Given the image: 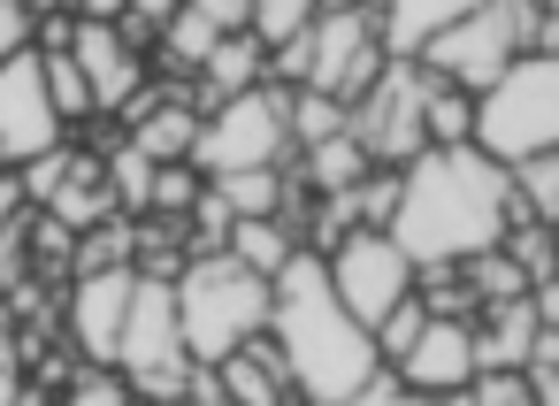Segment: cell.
<instances>
[{
    "instance_id": "obj_1",
    "label": "cell",
    "mask_w": 559,
    "mask_h": 406,
    "mask_svg": "<svg viewBox=\"0 0 559 406\" xmlns=\"http://www.w3.org/2000/svg\"><path fill=\"white\" fill-rule=\"evenodd\" d=\"M528 215L506 162H490L475 139L460 146H421L414 162H399V207H391V238L406 246L414 268H437V261H467L483 246L506 238V223Z\"/></svg>"
},
{
    "instance_id": "obj_2",
    "label": "cell",
    "mask_w": 559,
    "mask_h": 406,
    "mask_svg": "<svg viewBox=\"0 0 559 406\" xmlns=\"http://www.w3.org/2000/svg\"><path fill=\"white\" fill-rule=\"evenodd\" d=\"M269 337L284 353L292 391L314 398V406H353L360 375L383 360L376 337H368V322L345 314V299L330 291L322 253H307V246L269 276Z\"/></svg>"
},
{
    "instance_id": "obj_3",
    "label": "cell",
    "mask_w": 559,
    "mask_h": 406,
    "mask_svg": "<svg viewBox=\"0 0 559 406\" xmlns=\"http://www.w3.org/2000/svg\"><path fill=\"white\" fill-rule=\"evenodd\" d=\"M177 291V330L192 360H223L230 345H246L253 330H269V276L246 268L238 253H185V268L169 276Z\"/></svg>"
},
{
    "instance_id": "obj_4",
    "label": "cell",
    "mask_w": 559,
    "mask_h": 406,
    "mask_svg": "<svg viewBox=\"0 0 559 406\" xmlns=\"http://www.w3.org/2000/svg\"><path fill=\"white\" fill-rule=\"evenodd\" d=\"M467 139H475L490 162H521V154L559 146V55H513V62L475 93Z\"/></svg>"
},
{
    "instance_id": "obj_5",
    "label": "cell",
    "mask_w": 559,
    "mask_h": 406,
    "mask_svg": "<svg viewBox=\"0 0 559 406\" xmlns=\"http://www.w3.org/2000/svg\"><path fill=\"white\" fill-rule=\"evenodd\" d=\"M284 93L292 85H246V93H230V100H215L207 108V123L192 131V169L200 177H223V169H269V162H284L292 154V123H284Z\"/></svg>"
},
{
    "instance_id": "obj_6",
    "label": "cell",
    "mask_w": 559,
    "mask_h": 406,
    "mask_svg": "<svg viewBox=\"0 0 559 406\" xmlns=\"http://www.w3.org/2000/svg\"><path fill=\"white\" fill-rule=\"evenodd\" d=\"M521 24H528V0H475V9H460L452 24H437L414 62L460 93H483L513 55H521Z\"/></svg>"
},
{
    "instance_id": "obj_7",
    "label": "cell",
    "mask_w": 559,
    "mask_h": 406,
    "mask_svg": "<svg viewBox=\"0 0 559 406\" xmlns=\"http://www.w3.org/2000/svg\"><path fill=\"white\" fill-rule=\"evenodd\" d=\"M429 85L437 77L414 55H383V70L368 77V93L345 108V131L368 146V162H391L399 169V162H414L429 146V123H421L429 116Z\"/></svg>"
},
{
    "instance_id": "obj_8",
    "label": "cell",
    "mask_w": 559,
    "mask_h": 406,
    "mask_svg": "<svg viewBox=\"0 0 559 406\" xmlns=\"http://www.w3.org/2000/svg\"><path fill=\"white\" fill-rule=\"evenodd\" d=\"M307 62H299V85L330 93V100H360L368 77L383 70V32H376V9H360V0H337V9H314V24L299 32Z\"/></svg>"
},
{
    "instance_id": "obj_9",
    "label": "cell",
    "mask_w": 559,
    "mask_h": 406,
    "mask_svg": "<svg viewBox=\"0 0 559 406\" xmlns=\"http://www.w3.org/2000/svg\"><path fill=\"white\" fill-rule=\"evenodd\" d=\"M322 268H330V291L345 299V314H353V322H368V330H376V322H383V314L421 284V268L406 261V246H399L391 230H368V223H360V230H345V238L322 253Z\"/></svg>"
},
{
    "instance_id": "obj_10",
    "label": "cell",
    "mask_w": 559,
    "mask_h": 406,
    "mask_svg": "<svg viewBox=\"0 0 559 406\" xmlns=\"http://www.w3.org/2000/svg\"><path fill=\"white\" fill-rule=\"evenodd\" d=\"M116 368H123V383H139V375H177V368H185V330H177V291H169V276H139V284H131V307H123V330H116Z\"/></svg>"
},
{
    "instance_id": "obj_11",
    "label": "cell",
    "mask_w": 559,
    "mask_h": 406,
    "mask_svg": "<svg viewBox=\"0 0 559 406\" xmlns=\"http://www.w3.org/2000/svg\"><path fill=\"white\" fill-rule=\"evenodd\" d=\"M62 139V116H55V100H47V77H39V55L24 47V55H9L0 62V162H32L39 146H55Z\"/></svg>"
},
{
    "instance_id": "obj_12",
    "label": "cell",
    "mask_w": 559,
    "mask_h": 406,
    "mask_svg": "<svg viewBox=\"0 0 559 406\" xmlns=\"http://www.w3.org/2000/svg\"><path fill=\"white\" fill-rule=\"evenodd\" d=\"M391 368L406 375L414 398H460V383L475 375V322L467 314H429Z\"/></svg>"
},
{
    "instance_id": "obj_13",
    "label": "cell",
    "mask_w": 559,
    "mask_h": 406,
    "mask_svg": "<svg viewBox=\"0 0 559 406\" xmlns=\"http://www.w3.org/2000/svg\"><path fill=\"white\" fill-rule=\"evenodd\" d=\"M131 284L139 268H78L70 276V299H62V330L85 360H116V330H123V307H131Z\"/></svg>"
},
{
    "instance_id": "obj_14",
    "label": "cell",
    "mask_w": 559,
    "mask_h": 406,
    "mask_svg": "<svg viewBox=\"0 0 559 406\" xmlns=\"http://www.w3.org/2000/svg\"><path fill=\"white\" fill-rule=\"evenodd\" d=\"M70 55H78V70H85V85H93V108H100V116L123 108V100L146 85V47H131L123 24H85V16H70Z\"/></svg>"
},
{
    "instance_id": "obj_15",
    "label": "cell",
    "mask_w": 559,
    "mask_h": 406,
    "mask_svg": "<svg viewBox=\"0 0 559 406\" xmlns=\"http://www.w3.org/2000/svg\"><path fill=\"white\" fill-rule=\"evenodd\" d=\"M123 123H131V146L154 154V162H185L192 154V131H200V100L192 93H131L123 100Z\"/></svg>"
},
{
    "instance_id": "obj_16",
    "label": "cell",
    "mask_w": 559,
    "mask_h": 406,
    "mask_svg": "<svg viewBox=\"0 0 559 406\" xmlns=\"http://www.w3.org/2000/svg\"><path fill=\"white\" fill-rule=\"evenodd\" d=\"M215 368H223V398H230V406H284V398H299L269 330H253L246 345H230Z\"/></svg>"
},
{
    "instance_id": "obj_17",
    "label": "cell",
    "mask_w": 559,
    "mask_h": 406,
    "mask_svg": "<svg viewBox=\"0 0 559 406\" xmlns=\"http://www.w3.org/2000/svg\"><path fill=\"white\" fill-rule=\"evenodd\" d=\"M192 77H200V93H192V100H207V108H215V100H230V93H246V85H261V77H269V47H261L253 32H223Z\"/></svg>"
},
{
    "instance_id": "obj_18",
    "label": "cell",
    "mask_w": 559,
    "mask_h": 406,
    "mask_svg": "<svg viewBox=\"0 0 559 406\" xmlns=\"http://www.w3.org/2000/svg\"><path fill=\"white\" fill-rule=\"evenodd\" d=\"M62 230H85V223H100V215H116V192H108V169H100V154H70V169H62V184L39 200Z\"/></svg>"
},
{
    "instance_id": "obj_19",
    "label": "cell",
    "mask_w": 559,
    "mask_h": 406,
    "mask_svg": "<svg viewBox=\"0 0 559 406\" xmlns=\"http://www.w3.org/2000/svg\"><path fill=\"white\" fill-rule=\"evenodd\" d=\"M536 307H528V291L521 299H498V307H483V330H475V368H521L528 360V345H536Z\"/></svg>"
},
{
    "instance_id": "obj_20",
    "label": "cell",
    "mask_w": 559,
    "mask_h": 406,
    "mask_svg": "<svg viewBox=\"0 0 559 406\" xmlns=\"http://www.w3.org/2000/svg\"><path fill=\"white\" fill-rule=\"evenodd\" d=\"M223 253H238V261L261 268V276H276V268L299 253V223H292V215H238L230 238H223Z\"/></svg>"
},
{
    "instance_id": "obj_21",
    "label": "cell",
    "mask_w": 559,
    "mask_h": 406,
    "mask_svg": "<svg viewBox=\"0 0 559 406\" xmlns=\"http://www.w3.org/2000/svg\"><path fill=\"white\" fill-rule=\"evenodd\" d=\"M475 0H376V32H383V55H414L437 24H452Z\"/></svg>"
},
{
    "instance_id": "obj_22",
    "label": "cell",
    "mask_w": 559,
    "mask_h": 406,
    "mask_svg": "<svg viewBox=\"0 0 559 406\" xmlns=\"http://www.w3.org/2000/svg\"><path fill=\"white\" fill-rule=\"evenodd\" d=\"M368 169H376V162H368V146H360L353 131L299 146V177H307V192H353V184H360Z\"/></svg>"
},
{
    "instance_id": "obj_23",
    "label": "cell",
    "mask_w": 559,
    "mask_h": 406,
    "mask_svg": "<svg viewBox=\"0 0 559 406\" xmlns=\"http://www.w3.org/2000/svg\"><path fill=\"white\" fill-rule=\"evenodd\" d=\"M32 55H39V77H47V100H55L62 131L85 123V116H100V108H93V85H85V70H78L70 47H32Z\"/></svg>"
},
{
    "instance_id": "obj_24",
    "label": "cell",
    "mask_w": 559,
    "mask_h": 406,
    "mask_svg": "<svg viewBox=\"0 0 559 406\" xmlns=\"http://www.w3.org/2000/svg\"><path fill=\"white\" fill-rule=\"evenodd\" d=\"M154 39H162V62H169V70H185V77H192V70H200V62H207V47H215V39H223V32H215V24H207V16H192V9H185V0H177V9H169V16H162V24H154Z\"/></svg>"
},
{
    "instance_id": "obj_25",
    "label": "cell",
    "mask_w": 559,
    "mask_h": 406,
    "mask_svg": "<svg viewBox=\"0 0 559 406\" xmlns=\"http://www.w3.org/2000/svg\"><path fill=\"white\" fill-rule=\"evenodd\" d=\"M207 184L230 200V215H284V162H269V169H223Z\"/></svg>"
},
{
    "instance_id": "obj_26",
    "label": "cell",
    "mask_w": 559,
    "mask_h": 406,
    "mask_svg": "<svg viewBox=\"0 0 559 406\" xmlns=\"http://www.w3.org/2000/svg\"><path fill=\"white\" fill-rule=\"evenodd\" d=\"M506 177H513V192H521V207H528L536 223H559V146L506 162Z\"/></svg>"
},
{
    "instance_id": "obj_27",
    "label": "cell",
    "mask_w": 559,
    "mask_h": 406,
    "mask_svg": "<svg viewBox=\"0 0 559 406\" xmlns=\"http://www.w3.org/2000/svg\"><path fill=\"white\" fill-rule=\"evenodd\" d=\"M100 169H108V192H116V207H123V215H146V192H154V154H139V146L123 139V146H116Z\"/></svg>"
},
{
    "instance_id": "obj_28",
    "label": "cell",
    "mask_w": 559,
    "mask_h": 406,
    "mask_svg": "<svg viewBox=\"0 0 559 406\" xmlns=\"http://www.w3.org/2000/svg\"><path fill=\"white\" fill-rule=\"evenodd\" d=\"M467 116H475V93H460V85L437 77L429 85V116H421L429 123V146H460L467 139Z\"/></svg>"
},
{
    "instance_id": "obj_29",
    "label": "cell",
    "mask_w": 559,
    "mask_h": 406,
    "mask_svg": "<svg viewBox=\"0 0 559 406\" xmlns=\"http://www.w3.org/2000/svg\"><path fill=\"white\" fill-rule=\"evenodd\" d=\"M200 200V169L192 162H154V192H146V215H185Z\"/></svg>"
},
{
    "instance_id": "obj_30",
    "label": "cell",
    "mask_w": 559,
    "mask_h": 406,
    "mask_svg": "<svg viewBox=\"0 0 559 406\" xmlns=\"http://www.w3.org/2000/svg\"><path fill=\"white\" fill-rule=\"evenodd\" d=\"M460 398H475V406H536L528 398V368H475L460 383Z\"/></svg>"
},
{
    "instance_id": "obj_31",
    "label": "cell",
    "mask_w": 559,
    "mask_h": 406,
    "mask_svg": "<svg viewBox=\"0 0 559 406\" xmlns=\"http://www.w3.org/2000/svg\"><path fill=\"white\" fill-rule=\"evenodd\" d=\"M421 322H429V307H421V291H406V299H399L368 337H376V353H383V360H399V353L414 345V330H421Z\"/></svg>"
},
{
    "instance_id": "obj_32",
    "label": "cell",
    "mask_w": 559,
    "mask_h": 406,
    "mask_svg": "<svg viewBox=\"0 0 559 406\" xmlns=\"http://www.w3.org/2000/svg\"><path fill=\"white\" fill-rule=\"evenodd\" d=\"M32 276V238H24V215L0 223V291H16Z\"/></svg>"
},
{
    "instance_id": "obj_33",
    "label": "cell",
    "mask_w": 559,
    "mask_h": 406,
    "mask_svg": "<svg viewBox=\"0 0 559 406\" xmlns=\"http://www.w3.org/2000/svg\"><path fill=\"white\" fill-rule=\"evenodd\" d=\"M32 32H39V16L24 9V0H0V62L24 55V47H32Z\"/></svg>"
},
{
    "instance_id": "obj_34",
    "label": "cell",
    "mask_w": 559,
    "mask_h": 406,
    "mask_svg": "<svg viewBox=\"0 0 559 406\" xmlns=\"http://www.w3.org/2000/svg\"><path fill=\"white\" fill-rule=\"evenodd\" d=\"M192 16H207L215 32H246V0H185Z\"/></svg>"
},
{
    "instance_id": "obj_35",
    "label": "cell",
    "mask_w": 559,
    "mask_h": 406,
    "mask_svg": "<svg viewBox=\"0 0 559 406\" xmlns=\"http://www.w3.org/2000/svg\"><path fill=\"white\" fill-rule=\"evenodd\" d=\"M528 307H536V322L551 330V322H559V276H536V284H528Z\"/></svg>"
},
{
    "instance_id": "obj_36",
    "label": "cell",
    "mask_w": 559,
    "mask_h": 406,
    "mask_svg": "<svg viewBox=\"0 0 559 406\" xmlns=\"http://www.w3.org/2000/svg\"><path fill=\"white\" fill-rule=\"evenodd\" d=\"M24 207H32V200H24V184H16V169H9V162H0V223H16Z\"/></svg>"
},
{
    "instance_id": "obj_37",
    "label": "cell",
    "mask_w": 559,
    "mask_h": 406,
    "mask_svg": "<svg viewBox=\"0 0 559 406\" xmlns=\"http://www.w3.org/2000/svg\"><path fill=\"white\" fill-rule=\"evenodd\" d=\"M70 16H85V24H116V16H123V0H70Z\"/></svg>"
},
{
    "instance_id": "obj_38",
    "label": "cell",
    "mask_w": 559,
    "mask_h": 406,
    "mask_svg": "<svg viewBox=\"0 0 559 406\" xmlns=\"http://www.w3.org/2000/svg\"><path fill=\"white\" fill-rule=\"evenodd\" d=\"M177 9V0H123V16H139V24H162Z\"/></svg>"
},
{
    "instance_id": "obj_39",
    "label": "cell",
    "mask_w": 559,
    "mask_h": 406,
    "mask_svg": "<svg viewBox=\"0 0 559 406\" xmlns=\"http://www.w3.org/2000/svg\"><path fill=\"white\" fill-rule=\"evenodd\" d=\"M16 391H24V383H16V375H9V368H0V406H9V398H16Z\"/></svg>"
},
{
    "instance_id": "obj_40",
    "label": "cell",
    "mask_w": 559,
    "mask_h": 406,
    "mask_svg": "<svg viewBox=\"0 0 559 406\" xmlns=\"http://www.w3.org/2000/svg\"><path fill=\"white\" fill-rule=\"evenodd\" d=\"M544 276H559V230H551V268H544Z\"/></svg>"
},
{
    "instance_id": "obj_41",
    "label": "cell",
    "mask_w": 559,
    "mask_h": 406,
    "mask_svg": "<svg viewBox=\"0 0 559 406\" xmlns=\"http://www.w3.org/2000/svg\"><path fill=\"white\" fill-rule=\"evenodd\" d=\"M536 9H544V16H559V0H536Z\"/></svg>"
}]
</instances>
